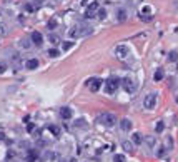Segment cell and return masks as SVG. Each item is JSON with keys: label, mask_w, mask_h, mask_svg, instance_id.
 Instances as JSON below:
<instances>
[{"label": "cell", "mask_w": 178, "mask_h": 162, "mask_svg": "<svg viewBox=\"0 0 178 162\" xmlns=\"http://www.w3.org/2000/svg\"><path fill=\"white\" fill-rule=\"evenodd\" d=\"M92 33V28L88 25H75L72 27L68 32H67V35L70 38H78V37H85V35H90Z\"/></svg>", "instance_id": "cell-1"}, {"label": "cell", "mask_w": 178, "mask_h": 162, "mask_svg": "<svg viewBox=\"0 0 178 162\" xmlns=\"http://www.w3.org/2000/svg\"><path fill=\"white\" fill-rule=\"evenodd\" d=\"M97 120L100 122V124H103L105 127H113L115 124H117V115L115 114H110V112H102V114L97 115Z\"/></svg>", "instance_id": "cell-2"}, {"label": "cell", "mask_w": 178, "mask_h": 162, "mask_svg": "<svg viewBox=\"0 0 178 162\" xmlns=\"http://www.w3.org/2000/svg\"><path fill=\"white\" fill-rule=\"evenodd\" d=\"M120 85L123 87V90L127 92V94H135L137 92V84H135V80L133 78H122L120 80Z\"/></svg>", "instance_id": "cell-3"}, {"label": "cell", "mask_w": 178, "mask_h": 162, "mask_svg": "<svg viewBox=\"0 0 178 162\" xmlns=\"http://www.w3.org/2000/svg\"><path fill=\"white\" fill-rule=\"evenodd\" d=\"M143 107L147 110H153L157 107V92H150L145 99H143Z\"/></svg>", "instance_id": "cell-4"}, {"label": "cell", "mask_w": 178, "mask_h": 162, "mask_svg": "<svg viewBox=\"0 0 178 162\" xmlns=\"http://www.w3.org/2000/svg\"><path fill=\"white\" fill-rule=\"evenodd\" d=\"M118 87H120L118 78H108V80L105 82V89H107L108 94H115V92L118 90Z\"/></svg>", "instance_id": "cell-5"}, {"label": "cell", "mask_w": 178, "mask_h": 162, "mask_svg": "<svg viewBox=\"0 0 178 162\" xmlns=\"http://www.w3.org/2000/svg\"><path fill=\"white\" fill-rule=\"evenodd\" d=\"M87 87H88L90 89V92H98L100 90V87H102V78H88V80H87Z\"/></svg>", "instance_id": "cell-6"}, {"label": "cell", "mask_w": 178, "mask_h": 162, "mask_svg": "<svg viewBox=\"0 0 178 162\" xmlns=\"http://www.w3.org/2000/svg\"><path fill=\"white\" fill-rule=\"evenodd\" d=\"M115 53H117V57L120 58V60H125V58H128L130 55V50H128V47L127 45H118L117 48H115Z\"/></svg>", "instance_id": "cell-7"}, {"label": "cell", "mask_w": 178, "mask_h": 162, "mask_svg": "<svg viewBox=\"0 0 178 162\" xmlns=\"http://www.w3.org/2000/svg\"><path fill=\"white\" fill-rule=\"evenodd\" d=\"M98 2H92L88 5V8H87V12H85V18H95L97 17V10H98Z\"/></svg>", "instance_id": "cell-8"}, {"label": "cell", "mask_w": 178, "mask_h": 162, "mask_svg": "<svg viewBox=\"0 0 178 162\" xmlns=\"http://www.w3.org/2000/svg\"><path fill=\"white\" fill-rule=\"evenodd\" d=\"M140 18L143 22H150L152 20V7H148V5H145L140 10Z\"/></svg>", "instance_id": "cell-9"}, {"label": "cell", "mask_w": 178, "mask_h": 162, "mask_svg": "<svg viewBox=\"0 0 178 162\" xmlns=\"http://www.w3.org/2000/svg\"><path fill=\"white\" fill-rule=\"evenodd\" d=\"M30 40H32V43L33 45H37V47H40L42 43H43V35L40 32H32V35H30Z\"/></svg>", "instance_id": "cell-10"}, {"label": "cell", "mask_w": 178, "mask_h": 162, "mask_svg": "<svg viewBox=\"0 0 178 162\" xmlns=\"http://www.w3.org/2000/svg\"><path fill=\"white\" fill-rule=\"evenodd\" d=\"M72 115H73V110H72L70 107L65 105V107H62V109H60V117H62L63 120H70Z\"/></svg>", "instance_id": "cell-11"}, {"label": "cell", "mask_w": 178, "mask_h": 162, "mask_svg": "<svg viewBox=\"0 0 178 162\" xmlns=\"http://www.w3.org/2000/svg\"><path fill=\"white\" fill-rule=\"evenodd\" d=\"M132 127H133L132 120H130V119H127V117L120 120V129H122L123 132H130V130H132Z\"/></svg>", "instance_id": "cell-12"}, {"label": "cell", "mask_w": 178, "mask_h": 162, "mask_svg": "<svg viewBox=\"0 0 178 162\" xmlns=\"http://www.w3.org/2000/svg\"><path fill=\"white\" fill-rule=\"evenodd\" d=\"M38 65H40V62H38L37 58H28V60L25 62V67L28 68V70H35Z\"/></svg>", "instance_id": "cell-13"}, {"label": "cell", "mask_w": 178, "mask_h": 162, "mask_svg": "<svg viewBox=\"0 0 178 162\" xmlns=\"http://www.w3.org/2000/svg\"><path fill=\"white\" fill-rule=\"evenodd\" d=\"M37 157H38V150H37V149H32V150L27 154V159H25V160H27V162H35Z\"/></svg>", "instance_id": "cell-14"}, {"label": "cell", "mask_w": 178, "mask_h": 162, "mask_svg": "<svg viewBox=\"0 0 178 162\" xmlns=\"http://www.w3.org/2000/svg\"><path fill=\"white\" fill-rule=\"evenodd\" d=\"M163 77H165V70L160 67V68H157L155 70V75H153V78H155V82H160L163 80Z\"/></svg>", "instance_id": "cell-15"}, {"label": "cell", "mask_w": 178, "mask_h": 162, "mask_svg": "<svg viewBox=\"0 0 178 162\" xmlns=\"http://www.w3.org/2000/svg\"><path fill=\"white\" fill-rule=\"evenodd\" d=\"M122 147H123L125 152H128V154H132V152H133V144L130 140H122Z\"/></svg>", "instance_id": "cell-16"}, {"label": "cell", "mask_w": 178, "mask_h": 162, "mask_svg": "<svg viewBox=\"0 0 178 162\" xmlns=\"http://www.w3.org/2000/svg\"><path fill=\"white\" fill-rule=\"evenodd\" d=\"M142 142H143V137H142V134H140V132H137V134H133V135H132V144L140 145Z\"/></svg>", "instance_id": "cell-17"}, {"label": "cell", "mask_w": 178, "mask_h": 162, "mask_svg": "<svg viewBox=\"0 0 178 162\" xmlns=\"http://www.w3.org/2000/svg\"><path fill=\"white\" fill-rule=\"evenodd\" d=\"M73 124H75L77 129H88V124L85 122V119H77Z\"/></svg>", "instance_id": "cell-18"}, {"label": "cell", "mask_w": 178, "mask_h": 162, "mask_svg": "<svg viewBox=\"0 0 178 162\" xmlns=\"http://www.w3.org/2000/svg\"><path fill=\"white\" fill-rule=\"evenodd\" d=\"M143 142L148 145V147H155V144H157V139L153 135H147L145 139H143Z\"/></svg>", "instance_id": "cell-19"}, {"label": "cell", "mask_w": 178, "mask_h": 162, "mask_svg": "<svg viewBox=\"0 0 178 162\" xmlns=\"http://www.w3.org/2000/svg\"><path fill=\"white\" fill-rule=\"evenodd\" d=\"M117 18H118V22H125L127 20V12H125L123 8H118L117 10Z\"/></svg>", "instance_id": "cell-20"}, {"label": "cell", "mask_w": 178, "mask_h": 162, "mask_svg": "<svg viewBox=\"0 0 178 162\" xmlns=\"http://www.w3.org/2000/svg\"><path fill=\"white\" fill-rule=\"evenodd\" d=\"M155 130H157V134H162V132L165 130V122H163V120H158L157 125H155Z\"/></svg>", "instance_id": "cell-21"}, {"label": "cell", "mask_w": 178, "mask_h": 162, "mask_svg": "<svg viewBox=\"0 0 178 162\" xmlns=\"http://www.w3.org/2000/svg\"><path fill=\"white\" fill-rule=\"evenodd\" d=\"M59 25V20H57V17H54V18H50L49 20V23H47V27L50 28V30H54V28Z\"/></svg>", "instance_id": "cell-22"}, {"label": "cell", "mask_w": 178, "mask_h": 162, "mask_svg": "<svg viewBox=\"0 0 178 162\" xmlns=\"http://www.w3.org/2000/svg\"><path fill=\"white\" fill-rule=\"evenodd\" d=\"M168 60H170V62H176L178 60V52L176 50H171L170 55H168Z\"/></svg>", "instance_id": "cell-23"}, {"label": "cell", "mask_w": 178, "mask_h": 162, "mask_svg": "<svg viewBox=\"0 0 178 162\" xmlns=\"http://www.w3.org/2000/svg\"><path fill=\"white\" fill-rule=\"evenodd\" d=\"M97 12H98L97 15H98V18H100V20L107 18V10H105V8H100V7H98V10H97Z\"/></svg>", "instance_id": "cell-24"}, {"label": "cell", "mask_w": 178, "mask_h": 162, "mask_svg": "<svg viewBox=\"0 0 178 162\" xmlns=\"http://www.w3.org/2000/svg\"><path fill=\"white\" fill-rule=\"evenodd\" d=\"M166 149H168V147L162 145L160 149H158V152H157V157H160V159H162V157H165V154H166Z\"/></svg>", "instance_id": "cell-25"}, {"label": "cell", "mask_w": 178, "mask_h": 162, "mask_svg": "<svg viewBox=\"0 0 178 162\" xmlns=\"http://www.w3.org/2000/svg\"><path fill=\"white\" fill-rule=\"evenodd\" d=\"M49 42L55 45V43H59V42H60V38H59V35H54V33H50V35H49Z\"/></svg>", "instance_id": "cell-26"}, {"label": "cell", "mask_w": 178, "mask_h": 162, "mask_svg": "<svg viewBox=\"0 0 178 162\" xmlns=\"http://www.w3.org/2000/svg\"><path fill=\"white\" fill-rule=\"evenodd\" d=\"M113 162H127V159H125L123 154H117V155H113Z\"/></svg>", "instance_id": "cell-27"}, {"label": "cell", "mask_w": 178, "mask_h": 162, "mask_svg": "<svg viewBox=\"0 0 178 162\" xmlns=\"http://www.w3.org/2000/svg\"><path fill=\"white\" fill-rule=\"evenodd\" d=\"M50 130H52V134H54L55 137H60V127H57V125H50Z\"/></svg>", "instance_id": "cell-28"}, {"label": "cell", "mask_w": 178, "mask_h": 162, "mask_svg": "<svg viewBox=\"0 0 178 162\" xmlns=\"http://www.w3.org/2000/svg\"><path fill=\"white\" fill-rule=\"evenodd\" d=\"M12 62H13V65L18 67V63H20V55H18V53H13V55H12Z\"/></svg>", "instance_id": "cell-29"}, {"label": "cell", "mask_w": 178, "mask_h": 162, "mask_svg": "<svg viewBox=\"0 0 178 162\" xmlns=\"http://www.w3.org/2000/svg\"><path fill=\"white\" fill-rule=\"evenodd\" d=\"M49 55H50V57H54V58H55V57H59V55H60L59 48H50V50H49Z\"/></svg>", "instance_id": "cell-30"}, {"label": "cell", "mask_w": 178, "mask_h": 162, "mask_svg": "<svg viewBox=\"0 0 178 162\" xmlns=\"http://www.w3.org/2000/svg\"><path fill=\"white\" fill-rule=\"evenodd\" d=\"M35 8H37V7H35V5H32V3H27V5H25V10H27V12H30V13H32V12H35Z\"/></svg>", "instance_id": "cell-31"}, {"label": "cell", "mask_w": 178, "mask_h": 162, "mask_svg": "<svg viewBox=\"0 0 178 162\" xmlns=\"http://www.w3.org/2000/svg\"><path fill=\"white\" fill-rule=\"evenodd\" d=\"M3 72H7V63L3 60H0V73H3Z\"/></svg>", "instance_id": "cell-32"}, {"label": "cell", "mask_w": 178, "mask_h": 162, "mask_svg": "<svg viewBox=\"0 0 178 162\" xmlns=\"http://www.w3.org/2000/svg\"><path fill=\"white\" fill-rule=\"evenodd\" d=\"M72 47H73V42H65V43H63V48H65V50H68V48H72Z\"/></svg>", "instance_id": "cell-33"}, {"label": "cell", "mask_w": 178, "mask_h": 162, "mask_svg": "<svg viewBox=\"0 0 178 162\" xmlns=\"http://www.w3.org/2000/svg\"><path fill=\"white\" fill-rule=\"evenodd\" d=\"M27 130L28 132H33V130H35V124H32V122H30V124L27 125Z\"/></svg>", "instance_id": "cell-34"}, {"label": "cell", "mask_w": 178, "mask_h": 162, "mask_svg": "<svg viewBox=\"0 0 178 162\" xmlns=\"http://www.w3.org/2000/svg\"><path fill=\"white\" fill-rule=\"evenodd\" d=\"M20 45H22V47H25V48H27V47H28V45H30V43H28V42H27V38H23V40H22V42H20Z\"/></svg>", "instance_id": "cell-35"}, {"label": "cell", "mask_w": 178, "mask_h": 162, "mask_svg": "<svg viewBox=\"0 0 178 162\" xmlns=\"http://www.w3.org/2000/svg\"><path fill=\"white\" fill-rule=\"evenodd\" d=\"M2 33H7V28H5V25H0V35Z\"/></svg>", "instance_id": "cell-36"}, {"label": "cell", "mask_w": 178, "mask_h": 162, "mask_svg": "<svg viewBox=\"0 0 178 162\" xmlns=\"http://www.w3.org/2000/svg\"><path fill=\"white\" fill-rule=\"evenodd\" d=\"M3 137H5V135H3V134H0V140H2V139H3Z\"/></svg>", "instance_id": "cell-37"}, {"label": "cell", "mask_w": 178, "mask_h": 162, "mask_svg": "<svg viewBox=\"0 0 178 162\" xmlns=\"http://www.w3.org/2000/svg\"><path fill=\"white\" fill-rule=\"evenodd\" d=\"M175 100H176V104H178V94H176V97H175Z\"/></svg>", "instance_id": "cell-38"}, {"label": "cell", "mask_w": 178, "mask_h": 162, "mask_svg": "<svg viewBox=\"0 0 178 162\" xmlns=\"http://www.w3.org/2000/svg\"><path fill=\"white\" fill-rule=\"evenodd\" d=\"M176 68H178V63H176Z\"/></svg>", "instance_id": "cell-39"}, {"label": "cell", "mask_w": 178, "mask_h": 162, "mask_svg": "<svg viewBox=\"0 0 178 162\" xmlns=\"http://www.w3.org/2000/svg\"><path fill=\"white\" fill-rule=\"evenodd\" d=\"M13 162H18V160H13Z\"/></svg>", "instance_id": "cell-40"}]
</instances>
